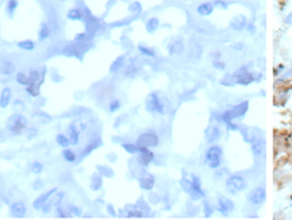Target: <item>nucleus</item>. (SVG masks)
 <instances>
[{
  "label": "nucleus",
  "instance_id": "1",
  "mask_svg": "<svg viewBox=\"0 0 292 220\" xmlns=\"http://www.w3.org/2000/svg\"><path fill=\"white\" fill-rule=\"evenodd\" d=\"M27 126V119L20 114H13L7 120V130L13 134H20Z\"/></svg>",
  "mask_w": 292,
  "mask_h": 220
},
{
  "label": "nucleus",
  "instance_id": "2",
  "mask_svg": "<svg viewBox=\"0 0 292 220\" xmlns=\"http://www.w3.org/2000/svg\"><path fill=\"white\" fill-rule=\"evenodd\" d=\"M245 188H246V181L238 174L230 176V177L226 180V191L232 195L242 192Z\"/></svg>",
  "mask_w": 292,
  "mask_h": 220
},
{
  "label": "nucleus",
  "instance_id": "3",
  "mask_svg": "<svg viewBox=\"0 0 292 220\" xmlns=\"http://www.w3.org/2000/svg\"><path fill=\"white\" fill-rule=\"evenodd\" d=\"M221 157H222V149L219 146H212L206 151V165L212 169H217L221 165Z\"/></svg>",
  "mask_w": 292,
  "mask_h": 220
},
{
  "label": "nucleus",
  "instance_id": "4",
  "mask_svg": "<svg viewBox=\"0 0 292 220\" xmlns=\"http://www.w3.org/2000/svg\"><path fill=\"white\" fill-rule=\"evenodd\" d=\"M248 101H244V103L238 104V106L233 107L232 110L226 111V112L222 114V120L225 122V123H229V122H232L233 119H237V118H241L242 115H245V112L248 111Z\"/></svg>",
  "mask_w": 292,
  "mask_h": 220
},
{
  "label": "nucleus",
  "instance_id": "5",
  "mask_svg": "<svg viewBox=\"0 0 292 220\" xmlns=\"http://www.w3.org/2000/svg\"><path fill=\"white\" fill-rule=\"evenodd\" d=\"M267 193H265V189L264 188H256L248 195V201L252 205H261L264 201H265Z\"/></svg>",
  "mask_w": 292,
  "mask_h": 220
},
{
  "label": "nucleus",
  "instance_id": "6",
  "mask_svg": "<svg viewBox=\"0 0 292 220\" xmlns=\"http://www.w3.org/2000/svg\"><path fill=\"white\" fill-rule=\"evenodd\" d=\"M136 143L139 146H143V147H156L159 145V139L158 137H156L155 134L152 133H145V134H141L140 137H139V139Z\"/></svg>",
  "mask_w": 292,
  "mask_h": 220
},
{
  "label": "nucleus",
  "instance_id": "7",
  "mask_svg": "<svg viewBox=\"0 0 292 220\" xmlns=\"http://www.w3.org/2000/svg\"><path fill=\"white\" fill-rule=\"evenodd\" d=\"M236 74V79H237V84H240V85H249L250 83H253L254 80H256V77H254L253 73L248 72L246 68H242V69H240Z\"/></svg>",
  "mask_w": 292,
  "mask_h": 220
},
{
  "label": "nucleus",
  "instance_id": "8",
  "mask_svg": "<svg viewBox=\"0 0 292 220\" xmlns=\"http://www.w3.org/2000/svg\"><path fill=\"white\" fill-rule=\"evenodd\" d=\"M191 180H193V188L189 195L193 200H199V199H202L203 196H205V193H203V191L201 188V180L194 174L191 176Z\"/></svg>",
  "mask_w": 292,
  "mask_h": 220
},
{
  "label": "nucleus",
  "instance_id": "9",
  "mask_svg": "<svg viewBox=\"0 0 292 220\" xmlns=\"http://www.w3.org/2000/svg\"><path fill=\"white\" fill-rule=\"evenodd\" d=\"M57 193V188H53V189H50L49 192H46V193H43V195H40L38 199H35V201H34V204H32V207L34 209H36V211H42V208H43V205L46 204L47 201H49V199L53 195H55Z\"/></svg>",
  "mask_w": 292,
  "mask_h": 220
},
{
  "label": "nucleus",
  "instance_id": "10",
  "mask_svg": "<svg viewBox=\"0 0 292 220\" xmlns=\"http://www.w3.org/2000/svg\"><path fill=\"white\" fill-rule=\"evenodd\" d=\"M159 104H160V99H159L158 93L152 92V93H149L147 96V99H145V110H147L148 112H156L159 108Z\"/></svg>",
  "mask_w": 292,
  "mask_h": 220
},
{
  "label": "nucleus",
  "instance_id": "11",
  "mask_svg": "<svg viewBox=\"0 0 292 220\" xmlns=\"http://www.w3.org/2000/svg\"><path fill=\"white\" fill-rule=\"evenodd\" d=\"M139 185H140V188L144 189V191H151L155 185V177L151 173L144 172V173L141 174V177L139 178Z\"/></svg>",
  "mask_w": 292,
  "mask_h": 220
},
{
  "label": "nucleus",
  "instance_id": "12",
  "mask_svg": "<svg viewBox=\"0 0 292 220\" xmlns=\"http://www.w3.org/2000/svg\"><path fill=\"white\" fill-rule=\"evenodd\" d=\"M152 161H154V154H152V151L148 150V147H143V150H141L140 153L137 154V162H139V165H141V166L147 168Z\"/></svg>",
  "mask_w": 292,
  "mask_h": 220
},
{
  "label": "nucleus",
  "instance_id": "13",
  "mask_svg": "<svg viewBox=\"0 0 292 220\" xmlns=\"http://www.w3.org/2000/svg\"><path fill=\"white\" fill-rule=\"evenodd\" d=\"M27 212L26 204L22 201H16L12 203L11 207H9V214H11L12 218H23Z\"/></svg>",
  "mask_w": 292,
  "mask_h": 220
},
{
  "label": "nucleus",
  "instance_id": "14",
  "mask_svg": "<svg viewBox=\"0 0 292 220\" xmlns=\"http://www.w3.org/2000/svg\"><path fill=\"white\" fill-rule=\"evenodd\" d=\"M217 209H218L223 216H227V214L232 212L234 209V204L226 197H218V205H217Z\"/></svg>",
  "mask_w": 292,
  "mask_h": 220
},
{
  "label": "nucleus",
  "instance_id": "15",
  "mask_svg": "<svg viewBox=\"0 0 292 220\" xmlns=\"http://www.w3.org/2000/svg\"><path fill=\"white\" fill-rule=\"evenodd\" d=\"M252 149H253V153L257 157H261L265 153V141L263 138H256L252 142Z\"/></svg>",
  "mask_w": 292,
  "mask_h": 220
},
{
  "label": "nucleus",
  "instance_id": "16",
  "mask_svg": "<svg viewBox=\"0 0 292 220\" xmlns=\"http://www.w3.org/2000/svg\"><path fill=\"white\" fill-rule=\"evenodd\" d=\"M30 84H36V85H40L45 80V70H32L30 73Z\"/></svg>",
  "mask_w": 292,
  "mask_h": 220
},
{
  "label": "nucleus",
  "instance_id": "17",
  "mask_svg": "<svg viewBox=\"0 0 292 220\" xmlns=\"http://www.w3.org/2000/svg\"><path fill=\"white\" fill-rule=\"evenodd\" d=\"M125 216H127V218H132V219H135V218L140 219L144 216V214L136 205H127V207H125Z\"/></svg>",
  "mask_w": 292,
  "mask_h": 220
},
{
  "label": "nucleus",
  "instance_id": "18",
  "mask_svg": "<svg viewBox=\"0 0 292 220\" xmlns=\"http://www.w3.org/2000/svg\"><path fill=\"white\" fill-rule=\"evenodd\" d=\"M11 97H12V91L9 89V88H4L2 92V96H0V106H2V108L8 107L9 101H11Z\"/></svg>",
  "mask_w": 292,
  "mask_h": 220
},
{
  "label": "nucleus",
  "instance_id": "19",
  "mask_svg": "<svg viewBox=\"0 0 292 220\" xmlns=\"http://www.w3.org/2000/svg\"><path fill=\"white\" fill-rule=\"evenodd\" d=\"M80 133H81V131L76 127V124H72V126L67 128V134H69V138H70L72 145H77L78 143V141H80Z\"/></svg>",
  "mask_w": 292,
  "mask_h": 220
},
{
  "label": "nucleus",
  "instance_id": "20",
  "mask_svg": "<svg viewBox=\"0 0 292 220\" xmlns=\"http://www.w3.org/2000/svg\"><path fill=\"white\" fill-rule=\"evenodd\" d=\"M103 187V176L100 173H94L92 176V184H90V189L92 191H98Z\"/></svg>",
  "mask_w": 292,
  "mask_h": 220
},
{
  "label": "nucleus",
  "instance_id": "21",
  "mask_svg": "<svg viewBox=\"0 0 292 220\" xmlns=\"http://www.w3.org/2000/svg\"><path fill=\"white\" fill-rule=\"evenodd\" d=\"M206 137H208V142H215L219 139L221 137V131L218 127H210L206 133Z\"/></svg>",
  "mask_w": 292,
  "mask_h": 220
},
{
  "label": "nucleus",
  "instance_id": "22",
  "mask_svg": "<svg viewBox=\"0 0 292 220\" xmlns=\"http://www.w3.org/2000/svg\"><path fill=\"white\" fill-rule=\"evenodd\" d=\"M123 146V149L127 153H129V154H139L141 150H143V146H139V145H133V143H123L121 145Z\"/></svg>",
  "mask_w": 292,
  "mask_h": 220
},
{
  "label": "nucleus",
  "instance_id": "23",
  "mask_svg": "<svg viewBox=\"0 0 292 220\" xmlns=\"http://www.w3.org/2000/svg\"><path fill=\"white\" fill-rule=\"evenodd\" d=\"M27 93L32 97H38L40 95V85H36V84H28L26 88Z\"/></svg>",
  "mask_w": 292,
  "mask_h": 220
},
{
  "label": "nucleus",
  "instance_id": "24",
  "mask_svg": "<svg viewBox=\"0 0 292 220\" xmlns=\"http://www.w3.org/2000/svg\"><path fill=\"white\" fill-rule=\"evenodd\" d=\"M124 61H125V58H124L123 56H121V57H118V58H117V60L114 61V62L110 65V68H109V72H110V73H116L118 69H121V68L124 66Z\"/></svg>",
  "mask_w": 292,
  "mask_h": 220
},
{
  "label": "nucleus",
  "instance_id": "25",
  "mask_svg": "<svg viewBox=\"0 0 292 220\" xmlns=\"http://www.w3.org/2000/svg\"><path fill=\"white\" fill-rule=\"evenodd\" d=\"M98 146H101V141L100 139H96L94 142H92V143L89 145V146H86L85 147V150L81 153V157H85V155H88V154H90L93 150H96V149Z\"/></svg>",
  "mask_w": 292,
  "mask_h": 220
},
{
  "label": "nucleus",
  "instance_id": "26",
  "mask_svg": "<svg viewBox=\"0 0 292 220\" xmlns=\"http://www.w3.org/2000/svg\"><path fill=\"white\" fill-rule=\"evenodd\" d=\"M2 72H3V74H4V76H9V74L15 73V65H13L12 62H9V61H7V62H3Z\"/></svg>",
  "mask_w": 292,
  "mask_h": 220
},
{
  "label": "nucleus",
  "instance_id": "27",
  "mask_svg": "<svg viewBox=\"0 0 292 220\" xmlns=\"http://www.w3.org/2000/svg\"><path fill=\"white\" fill-rule=\"evenodd\" d=\"M97 170H98V173H100L101 176H104V177H107V178H112V177H113V174H114V172L110 168L103 166V165H98Z\"/></svg>",
  "mask_w": 292,
  "mask_h": 220
},
{
  "label": "nucleus",
  "instance_id": "28",
  "mask_svg": "<svg viewBox=\"0 0 292 220\" xmlns=\"http://www.w3.org/2000/svg\"><path fill=\"white\" fill-rule=\"evenodd\" d=\"M221 84L226 87H232L234 84H237V79H236V74H226L222 80H221Z\"/></svg>",
  "mask_w": 292,
  "mask_h": 220
},
{
  "label": "nucleus",
  "instance_id": "29",
  "mask_svg": "<svg viewBox=\"0 0 292 220\" xmlns=\"http://www.w3.org/2000/svg\"><path fill=\"white\" fill-rule=\"evenodd\" d=\"M55 139H57V143H58L61 147H67L70 143H72V142H70V138L66 137V135H63V134H58Z\"/></svg>",
  "mask_w": 292,
  "mask_h": 220
},
{
  "label": "nucleus",
  "instance_id": "30",
  "mask_svg": "<svg viewBox=\"0 0 292 220\" xmlns=\"http://www.w3.org/2000/svg\"><path fill=\"white\" fill-rule=\"evenodd\" d=\"M168 111H170V103H168V100H167V99H162V100H160V104H159V108H158V111H156V112H159V114H162V115H166V114H168Z\"/></svg>",
  "mask_w": 292,
  "mask_h": 220
},
{
  "label": "nucleus",
  "instance_id": "31",
  "mask_svg": "<svg viewBox=\"0 0 292 220\" xmlns=\"http://www.w3.org/2000/svg\"><path fill=\"white\" fill-rule=\"evenodd\" d=\"M50 35H51V31H50V27L47 26V25H45V23H43V25H42V27H40V31H39V34H38L39 39H40V41H43V39L49 38Z\"/></svg>",
  "mask_w": 292,
  "mask_h": 220
},
{
  "label": "nucleus",
  "instance_id": "32",
  "mask_svg": "<svg viewBox=\"0 0 292 220\" xmlns=\"http://www.w3.org/2000/svg\"><path fill=\"white\" fill-rule=\"evenodd\" d=\"M183 43L182 42H175L170 46V54H181L183 53Z\"/></svg>",
  "mask_w": 292,
  "mask_h": 220
},
{
  "label": "nucleus",
  "instance_id": "33",
  "mask_svg": "<svg viewBox=\"0 0 292 220\" xmlns=\"http://www.w3.org/2000/svg\"><path fill=\"white\" fill-rule=\"evenodd\" d=\"M147 31L148 33H154L158 30V27H159V20L156 19V18H152V19H149L148 22H147Z\"/></svg>",
  "mask_w": 292,
  "mask_h": 220
},
{
  "label": "nucleus",
  "instance_id": "34",
  "mask_svg": "<svg viewBox=\"0 0 292 220\" xmlns=\"http://www.w3.org/2000/svg\"><path fill=\"white\" fill-rule=\"evenodd\" d=\"M62 155H63V158H65L67 162H74V161H76V158H77L76 153H74L73 150H70V149H66V147H65V150L62 151Z\"/></svg>",
  "mask_w": 292,
  "mask_h": 220
},
{
  "label": "nucleus",
  "instance_id": "35",
  "mask_svg": "<svg viewBox=\"0 0 292 220\" xmlns=\"http://www.w3.org/2000/svg\"><path fill=\"white\" fill-rule=\"evenodd\" d=\"M181 187L183 188V191H185V192L190 193V191H191V188H193L191 177H190V178H182V180H181Z\"/></svg>",
  "mask_w": 292,
  "mask_h": 220
},
{
  "label": "nucleus",
  "instance_id": "36",
  "mask_svg": "<svg viewBox=\"0 0 292 220\" xmlns=\"http://www.w3.org/2000/svg\"><path fill=\"white\" fill-rule=\"evenodd\" d=\"M16 81H18L20 85L27 87L30 84V77L27 76V74H24V73H18V74H16Z\"/></svg>",
  "mask_w": 292,
  "mask_h": 220
},
{
  "label": "nucleus",
  "instance_id": "37",
  "mask_svg": "<svg viewBox=\"0 0 292 220\" xmlns=\"http://www.w3.org/2000/svg\"><path fill=\"white\" fill-rule=\"evenodd\" d=\"M213 11V6L212 4H202L198 7V12L201 14V15L206 16V15H210Z\"/></svg>",
  "mask_w": 292,
  "mask_h": 220
},
{
  "label": "nucleus",
  "instance_id": "38",
  "mask_svg": "<svg viewBox=\"0 0 292 220\" xmlns=\"http://www.w3.org/2000/svg\"><path fill=\"white\" fill-rule=\"evenodd\" d=\"M67 18L72 19V20H78V19L82 18V12H81L80 10H77V8H73V10H70V11L67 12Z\"/></svg>",
  "mask_w": 292,
  "mask_h": 220
},
{
  "label": "nucleus",
  "instance_id": "39",
  "mask_svg": "<svg viewBox=\"0 0 292 220\" xmlns=\"http://www.w3.org/2000/svg\"><path fill=\"white\" fill-rule=\"evenodd\" d=\"M18 46L20 47V49H23V50H32L34 47H35V45H34L32 41H22V42L18 43Z\"/></svg>",
  "mask_w": 292,
  "mask_h": 220
},
{
  "label": "nucleus",
  "instance_id": "40",
  "mask_svg": "<svg viewBox=\"0 0 292 220\" xmlns=\"http://www.w3.org/2000/svg\"><path fill=\"white\" fill-rule=\"evenodd\" d=\"M42 170H43V165L40 164L39 161H34L32 162V165H31V172L34 174H39V173H42Z\"/></svg>",
  "mask_w": 292,
  "mask_h": 220
},
{
  "label": "nucleus",
  "instance_id": "41",
  "mask_svg": "<svg viewBox=\"0 0 292 220\" xmlns=\"http://www.w3.org/2000/svg\"><path fill=\"white\" fill-rule=\"evenodd\" d=\"M232 26L234 27V29H237V30L244 29V27H245V19H244V18H237V19H234V22L232 23Z\"/></svg>",
  "mask_w": 292,
  "mask_h": 220
},
{
  "label": "nucleus",
  "instance_id": "42",
  "mask_svg": "<svg viewBox=\"0 0 292 220\" xmlns=\"http://www.w3.org/2000/svg\"><path fill=\"white\" fill-rule=\"evenodd\" d=\"M139 52H140L141 54H144V56H147V57H155V52L152 49H149V47L139 46Z\"/></svg>",
  "mask_w": 292,
  "mask_h": 220
},
{
  "label": "nucleus",
  "instance_id": "43",
  "mask_svg": "<svg viewBox=\"0 0 292 220\" xmlns=\"http://www.w3.org/2000/svg\"><path fill=\"white\" fill-rule=\"evenodd\" d=\"M213 212H214V208H213L208 201L203 203V214H205V216H208V218H209V216L213 215Z\"/></svg>",
  "mask_w": 292,
  "mask_h": 220
},
{
  "label": "nucleus",
  "instance_id": "44",
  "mask_svg": "<svg viewBox=\"0 0 292 220\" xmlns=\"http://www.w3.org/2000/svg\"><path fill=\"white\" fill-rule=\"evenodd\" d=\"M137 74V69L135 66H128L127 69H125V72H124V76L125 77H135Z\"/></svg>",
  "mask_w": 292,
  "mask_h": 220
},
{
  "label": "nucleus",
  "instance_id": "45",
  "mask_svg": "<svg viewBox=\"0 0 292 220\" xmlns=\"http://www.w3.org/2000/svg\"><path fill=\"white\" fill-rule=\"evenodd\" d=\"M120 107H121L120 100H118V99H114V100H112L110 104H109V111H110V112H116V111H117Z\"/></svg>",
  "mask_w": 292,
  "mask_h": 220
},
{
  "label": "nucleus",
  "instance_id": "46",
  "mask_svg": "<svg viewBox=\"0 0 292 220\" xmlns=\"http://www.w3.org/2000/svg\"><path fill=\"white\" fill-rule=\"evenodd\" d=\"M63 197H65V193H63V192H59V193H55V197H54V200H53V204L55 205V207H58V205L61 204V203H62Z\"/></svg>",
  "mask_w": 292,
  "mask_h": 220
},
{
  "label": "nucleus",
  "instance_id": "47",
  "mask_svg": "<svg viewBox=\"0 0 292 220\" xmlns=\"http://www.w3.org/2000/svg\"><path fill=\"white\" fill-rule=\"evenodd\" d=\"M67 215H69V214H66V211H65V209H63V208H61L59 205L55 208V216H57V218H58V219H59V218H61V219H65V218H67Z\"/></svg>",
  "mask_w": 292,
  "mask_h": 220
},
{
  "label": "nucleus",
  "instance_id": "48",
  "mask_svg": "<svg viewBox=\"0 0 292 220\" xmlns=\"http://www.w3.org/2000/svg\"><path fill=\"white\" fill-rule=\"evenodd\" d=\"M35 116H39V119L43 122V123H49V122H51V116L50 115H47L45 112H36Z\"/></svg>",
  "mask_w": 292,
  "mask_h": 220
},
{
  "label": "nucleus",
  "instance_id": "49",
  "mask_svg": "<svg viewBox=\"0 0 292 220\" xmlns=\"http://www.w3.org/2000/svg\"><path fill=\"white\" fill-rule=\"evenodd\" d=\"M53 207H54V204H53V201H47L45 205H43V208H42V212L43 214H50L51 212V209H53Z\"/></svg>",
  "mask_w": 292,
  "mask_h": 220
},
{
  "label": "nucleus",
  "instance_id": "50",
  "mask_svg": "<svg viewBox=\"0 0 292 220\" xmlns=\"http://www.w3.org/2000/svg\"><path fill=\"white\" fill-rule=\"evenodd\" d=\"M69 209H70V212H72V215H76V216H81V209L78 208V207H76V205H73V204H70L69 205Z\"/></svg>",
  "mask_w": 292,
  "mask_h": 220
},
{
  "label": "nucleus",
  "instance_id": "51",
  "mask_svg": "<svg viewBox=\"0 0 292 220\" xmlns=\"http://www.w3.org/2000/svg\"><path fill=\"white\" fill-rule=\"evenodd\" d=\"M88 35H89V34H78V35L76 37V42H78V43H85V42H86Z\"/></svg>",
  "mask_w": 292,
  "mask_h": 220
},
{
  "label": "nucleus",
  "instance_id": "52",
  "mask_svg": "<svg viewBox=\"0 0 292 220\" xmlns=\"http://www.w3.org/2000/svg\"><path fill=\"white\" fill-rule=\"evenodd\" d=\"M36 134H38L36 128H28V131H27V139H34V138L36 137Z\"/></svg>",
  "mask_w": 292,
  "mask_h": 220
},
{
  "label": "nucleus",
  "instance_id": "53",
  "mask_svg": "<svg viewBox=\"0 0 292 220\" xmlns=\"http://www.w3.org/2000/svg\"><path fill=\"white\" fill-rule=\"evenodd\" d=\"M16 7H18V3H16L15 0H11V2L7 3V8H8V11H11V12L16 8Z\"/></svg>",
  "mask_w": 292,
  "mask_h": 220
},
{
  "label": "nucleus",
  "instance_id": "54",
  "mask_svg": "<svg viewBox=\"0 0 292 220\" xmlns=\"http://www.w3.org/2000/svg\"><path fill=\"white\" fill-rule=\"evenodd\" d=\"M32 188L35 189V191H39V189H42V188H43V182L40 181V180H36L35 182H34Z\"/></svg>",
  "mask_w": 292,
  "mask_h": 220
},
{
  "label": "nucleus",
  "instance_id": "55",
  "mask_svg": "<svg viewBox=\"0 0 292 220\" xmlns=\"http://www.w3.org/2000/svg\"><path fill=\"white\" fill-rule=\"evenodd\" d=\"M129 10L132 12H140V4H139V3H133V4L129 7Z\"/></svg>",
  "mask_w": 292,
  "mask_h": 220
},
{
  "label": "nucleus",
  "instance_id": "56",
  "mask_svg": "<svg viewBox=\"0 0 292 220\" xmlns=\"http://www.w3.org/2000/svg\"><path fill=\"white\" fill-rule=\"evenodd\" d=\"M13 106H15V110H18V111H23L24 110V107H23V103L20 100H16L15 103H13Z\"/></svg>",
  "mask_w": 292,
  "mask_h": 220
},
{
  "label": "nucleus",
  "instance_id": "57",
  "mask_svg": "<svg viewBox=\"0 0 292 220\" xmlns=\"http://www.w3.org/2000/svg\"><path fill=\"white\" fill-rule=\"evenodd\" d=\"M213 65H214V68H215V69H219V70L225 69V64H222V62H218V61H215V62L213 64Z\"/></svg>",
  "mask_w": 292,
  "mask_h": 220
},
{
  "label": "nucleus",
  "instance_id": "58",
  "mask_svg": "<svg viewBox=\"0 0 292 220\" xmlns=\"http://www.w3.org/2000/svg\"><path fill=\"white\" fill-rule=\"evenodd\" d=\"M107 211L109 212V215H110V216H116V211H114V209H113V207H112V204H109V205H108V207H107Z\"/></svg>",
  "mask_w": 292,
  "mask_h": 220
},
{
  "label": "nucleus",
  "instance_id": "59",
  "mask_svg": "<svg viewBox=\"0 0 292 220\" xmlns=\"http://www.w3.org/2000/svg\"><path fill=\"white\" fill-rule=\"evenodd\" d=\"M149 201H151V204H154V203L159 201V197H158V196H156V195L151 193V195H149Z\"/></svg>",
  "mask_w": 292,
  "mask_h": 220
}]
</instances>
